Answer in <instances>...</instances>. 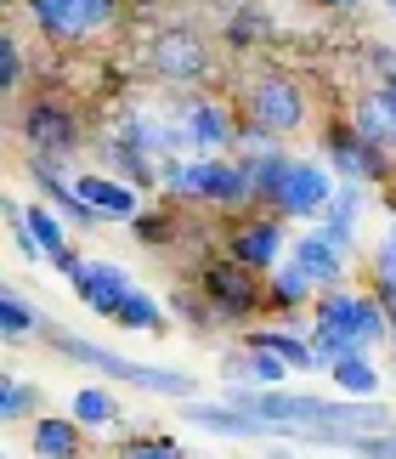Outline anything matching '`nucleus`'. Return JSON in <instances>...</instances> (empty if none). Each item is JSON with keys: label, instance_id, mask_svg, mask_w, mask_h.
<instances>
[{"label": "nucleus", "instance_id": "f257e3e1", "mask_svg": "<svg viewBox=\"0 0 396 459\" xmlns=\"http://www.w3.org/2000/svg\"><path fill=\"white\" fill-rule=\"evenodd\" d=\"M51 346L63 351V358H74L85 368H102L108 380H125V385H136V392H153V397H176V403H187L198 392V380L182 375V368H153V363H131V358H119V351H108L97 341H80V334H63V329H51L46 334Z\"/></svg>", "mask_w": 396, "mask_h": 459}, {"label": "nucleus", "instance_id": "f03ea898", "mask_svg": "<svg viewBox=\"0 0 396 459\" xmlns=\"http://www.w3.org/2000/svg\"><path fill=\"white\" fill-rule=\"evenodd\" d=\"M198 295L210 301L215 317H227V324H238V317H255L266 307V284L261 273H249L244 261H210L204 273H198Z\"/></svg>", "mask_w": 396, "mask_h": 459}, {"label": "nucleus", "instance_id": "7ed1b4c3", "mask_svg": "<svg viewBox=\"0 0 396 459\" xmlns=\"http://www.w3.org/2000/svg\"><path fill=\"white\" fill-rule=\"evenodd\" d=\"M334 193H340V176L329 165H317V159H289L283 187L272 199V216H283V221H323V210H329Z\"/></svg>", "mask_w": 396, "mask_h": 459}, {"label": "nucleus", "instance_id": "20e7f679", "mask_svg": "<svg viewBox=\"0 0 396 459\" xmlns=\"http://www.w3.org/2000/svg\"><path fill=\"white\" fill-rule=\"evenodd\" d=\"M323 148H329V170L340 176V182H351V187H380V182L396 176L391 170V153L363 143V136L351 131V119H340V126L323 131Z\"/></svg>", "mask_w": 396, "mask_h": 459}, {"label": "nucleus", "instance_id": "39448f33", "mask_svg": "<svg viewBox=\"0 0 396 459\" xmlns=\"http://www.w3.org/2000/svg\"><path fill=\"white\" fill-rule=\"evenodd\" d=\"M23 143H29V159H40V165H68L80 148V119L68 108H57V102H29Z\"/></svg>", "mask_w": 396, "mask_h": 459}, {"label": "nucleus", "instance_id": "423d86ee", "mask_svg": "<svg viewBox=\"0 0 396 459\" xmlns=\"http://www.w3.org/2000/svg\"><path fill=\"white\" fill-rule=\"evenodd\" d=\"M244 108H249V119H255L261 131H272V136H295L306 126V91L295 80H283V74H261L255 85H249Z\"/></svg>", "mask_w": 396, "mask_h": 459}, {"label": "nucleus", "instance_id": "0eeeda50", "mask_svg": "<svg viewBox=\"0 0 396 459\" xmlns=\"http://www.w3.org/2000/svg\"><path fill=\"white\" fill-rule=\"evenodd\" d=\"M170 119L187 131V148L210 153V159H221L227 148H238V119H232L227 102H210V97H182Z\"/></svg>", "mask_w": 396, "mask_h": 459}, {"label": "nucleus", "instance_id": "6e6552de", "mask_svg": "<svg viewBox=\"0 0 396 459\" xmlns=\"http://www.w3.org/2000/svg\"><path fill=\"white\" fill-rule=\"evenodd\" d=\"M148 63H153V74L170 80V85H193V80L210 74V51H204V40H198L193 29H165L153 40Z\"/></svg>", "mask_w": 396, "mask_h": 459}, {"label": "nucleus", "instance_id": "1a4fd4ad", "mask_svg": "<svg viewBox=\"0 0 396 459\" xmlns=\"http://www.w3.org/2000/svg\"><path fill=\"white\" fill-rule=\"evenodd\" d=\"M74 295H80V307H85V312H97V317H119V307L136 295V284H131V273H125L119 261H80V273H74Z\"/></svg>", "mask_w": 396, "mask_h": 459}, {"label": "nucleus", "instance_id": "9d476101", "mask_svg": "<svg viewBox=\"0 0 396 459\" xmlns=\"http://www.w3.org/2000/svg\"><path fill=\"white\" fill-rule=\"evenodd\" d=\"M232 261L249 273H272L283 261V216H244L232 227Z\"/></svg>", "mask_w": 396, "mask_h": 459}, {"label": "nucleus", "instance_id": "9b49d317", "mask_svg": "<svg viewBox=\"0 0 396 459\" xmlns=\"http://www.w3.org/2000/svg\"><path fill=\"white\" fill-rule=\"evenodd\" d=\"M193 199L210 204V210H244V204H255V199H249V182H244L238 159H198Z\"/></svg>", "mask_w": 396, "mask_h": 459}, {"label": "nucleus", "instance_id": "f8f14e48", "mask_svg": "<svg viewBox=\"0 0 396 459\" xmlns=\"http://www.w3.org/2000/svg\"><path fill=\"white\" fill-rule=\"evenodd\" d=\"M289 375H295V368L283 363L278 351H266V346H238V351H227V358H221V380L255 385V392H278Z\"/></svg>", "mask_w": 396, "mask_h": 459}, {"label": "nucleus", "instance_id": "ddd939ff", "mask_svg": "<svg viewBox=\"0 0 396 459\" xmlns=\"http://www.w3.org/2000/svg\"><path fill=\"white\" fill-rule=\"evenodd\" d=\"M74 187H80V199L97 210L102 221H136L142 216V187L131 182H119V176H74Z\"/></svg>", "mask_w": 396, "mask_h": 459}, {"label": "nucleus", "instance_id": "4468645a", "mask_svg": "<svg viewBox=\"0 0 396 459\" xmlns=\"http://www.w3.org/2000/svg\"><path fill=\"white\" fill-rule=\"evenodd\" d=\"M289 261H300L306 278H312L317 290H346L340 278H346V261H351V255H340L334 244L317 233V227H312V233H300V238L289 244Z\"/></svg>", "mask_w": 396, "mask_h": 459}, {"label": "nucleus", "instance_id": "2eb2a0df", "mask_svg": "<svg viewBox=\"0 0 396 459\" xmlns=\"http://www.w3.org/2000/svg\"><path fill=\"white\" fill-rule=\"evenodd\" d=\"M85 426L74 414H34V426H29V448L34 459H80L85 448Z\"/></svg>", "mask_w": 396, "mask_h": 459}, {"label": "nucleus", "instance_id": "dca6fc26", "mask_svg": "<svg viewBox=\"0 0 396 459\" xmlns=\"http://www.w3.org/2000/svg\"><path fill=\"white\" fill-rule=\"evenodd\" d=\"M363 295L368 290H323L317 307H312V329L351 334V341L363 346Z\"/></svg>", "mask_w": 396, "mask_h": 459}, {"label": "nucleus", "instance_id": "f3484780", "mask_svg": "<svg viewBox=\"0 0 396 459\" xmlns=\"http://www.w3.org/2000/svg\"><path fill=\"white\" fill-rule=\"evenodd\" d=\"M29 165H34V182H40V193L57 204V216H63L68 227H97V221H102L97 210L80 199V187L63 176V165H40V159H29Z\"/></svg>", "mask_w": 396, "mask_h": 459}, {"label": "nucleus", "instance_id": "a211bd4d", "mask_svg": "<svg viewBox=\"0 0 396 459\" xmlns=\"http://www.w3.org/2000/svg\"><path fill=\"white\" fill-rule=\"evenodd\" d=\"M29 23L51 34V40H85L91 29V17L80 12V0H29Z\"/></svg>", "mask_w": 396, "mask_h": 459}, {"label": "nucleus", "instance_id": "6ab92c4d", "mask_svg": "<svg viewBox=\"0 0 396 459\" xmlns=\"http://www.w3.org/2000/svg\"><path fill=\"white\" fill-rule=\"evenodd\" d=\"M182 420H193V426H204V431H221V437H266V426L255 414H244V409H232V403H182Z\"/></svg>", "mask_w": 396, "mask_h": 459}, {"label": "nucleus", "instance_id": "aec40b11", "mask_svg": "<svg viewBox=\"0 0 396 459\" xmlns=\"http://www.w3.org/2000/svg\"><path fill=\"white\" fill-rule=\"evenodd\" d=\"M312 295H323L312 278H306L300 261H278L272 273H266V307H278V312H300Z\"/></svg>", "mask_w": 396, "mask_h": 459}, {"label": "nucleus", "instance_id": "412c9836", "mask_svg": "<svg viewBox=\"0 0 396 459\" xmlns=\"http://www.w3.org/2000/svg\"><path fill=\"white\" fill-rule=\"evenodd\" d=\"M244 165V182H249V199L255 204H272L278 187H283V170H289V153H261V159H238Z\"/></svg>", "mask_w": 396, "mask_h": 459}, {"label": "nucleus", "instance_id": "4be33fe9", "mask_svg": "<svg viewBox=\"0 0 396 459\" xmlns=\"http://www.w3.org/2000/svg\"><path fill=\"white\" fill-rule=\"evenodd\" d=\"M329 375H334L340 392L357 397V403H374V397H380V368L368 363V351H351V358H340Z\"/></svg>", "mask_w": 396, "mask_h": 459}, {"label": "nucleus", "instance_id": "5701e85b", "mask_svg": "<svg viewBox=\"0 0 396 459\" xmlns=\"http://www.w3.org/2000/svg\"><path fill=\"white\" fill-rule=\"evenodd\" d=\"M244 346H266V351H278L289 368H323L317 363V351H312V341H300V334H289V329H249L244 334Z\"/></svg>", "mask_w": 396, "mask_h": 459}, {"label": "nucleus", "instance_id": "b1692460", "mask_svg": "<svg viewBox=\"0 0 396 459\" xmlns=\"http://www.w3.org/2000/svg\"><path fill=\"white\" fill-rule=\"evenodd\" d=\"M34 329L51 334V317L34 312L17 290H6V301H0V334H6V341H23V334H34Z\"/></svg>", "mask_w": 396, "mask_h": 459}, {"label": "nucleus", "instance_id": "393cba45", "mask_svg": "<svg viewBox=\"0 0 396 459\" xmlns=\"http://www.w3.org/2000/svg\"><path fill=\"white\" fill-rule=\"evenodd\" d=\"M68 414H74L85 431H102V426H114V420H119V403L108 397L102 385H80L74 403H68Z\"/></svg>", "mask_w": 396, "mask_h": 459}, {"label": "nucleus", "instance_id": "a878e982", "mask_svg": "<svg viewBox=\"0 0 396 459\" xmlns=\"http://www.w3.org/2000/svg\"><path fill=\"white\" fill-rule=\"evenodd\" d=\"M34 409H46V392L29 385V380H17V375H6V385H0V420L17 426V420H29Z\"/></svg>", "mask_w": 396, "mask_h": 459}, {"label": "nucleus", "instance_id": "bb28decb", "mask_svg": "<svg viewBox=\"0 0 396 459\" xmlns=\"http://www.w3.org/2000/svg\"><path fill=\"white\" fill-rule=\"evenodd\" d=\"M114 324L119 329H136V334H159V329H165V312H159V301H153V295H131V301H125L119 307V317H114Z\"/></svg>", "mask_w": 396, "mask_h": 459}, {"label": "nucleus", "instance_id": "cd10ccee", "mask_svg": "<svg viewBox=\"0 0 396 459\" xmlns=\"http://www.w3.org/2000/svg\"><path fill=\"white\" fill-rule=\"evenodd\" d=\"M363 187H351V182H340V193L329 199V210H323V221H334V227H351L357 233V216H363Z\"/></svg>", "mask_w": 396, "mask_h": 459}, {"label": "nucleus", "instance_id": "c85d7f7f", "mask_svg": "<svg viewBox=\"0 0 396 459\" xmlns=\"http://www.w3.org/2000/svg\"><path fill=\"white\" fill-rule=\"evenodd\" d=\"M119 459H187L176 437H125Z\"/></svg>", "mask_w": 396, "mask_h": 459}, {"label": "nucleus", "instance_id": "c756f323", "mask_svg": "<svg viewBox=\"0 0 396 459\" xmlns=\"http://www.w3.org/2000/svg\"><path fill=\"white\" fill-rule=\"evenodd\" d=\"M131 233L142 244H170L176 238V210H142V216L131 221Z\"/></svg>", "mask_w": 396, "mask_h": 459}, {"label": "nucleus", "instance_id": "7c9ffc66", "mask_svg": "<svg viewBox=\"0 0 396 459\" xmlns=\"http://www.w3.org/2000/svg\"><path fill=\"white\" fill-rule=\"evenodd\" d=\"M278 148H283V143H278L272 131H261L255 119H244V126H238V148H232V159H261V153H278Z\"/></svg>", "mask_w": 396, "mask_h": 459}, {"label": "nucleus", "instance_id": "2f4dec72", "mask_svg": "<svg viewBox=\"0 0 396 459\" xmlns=\"http://www.w3.org/2000/svg\"><path fill=\"white\" fill-rule=\"evenodd\" d=\"M266 29H272V17H266L261 6H244L238 17H232V29H227V40H232V46H238V51H244V46H255V34H266Z\"/></svg>", "mask_w": 396, "mask_h": 459}, {"label": "nucleus", "instance_id": "473e14b6", "mask_svg": "<svg viewBox=\"0 0 396 459\" xmlns=\"http://www.w3.org/2000/svg\"><path fill=\"white\" fill-rule=\"evenodd\" d=\"M193 176H198V165H187V159H165V165H159V187H165L170 199H193Z\"/></svg>", "mask_w": 396, "mask_h": 459}, {"label": "nucleus", "instance_id": "72a5a7b5", "mask_svg": "<svg viewBox=\"0 0 396 459\" xmlns=\"http://www.w3.org/2000/svg\"><path fill=\"white\" fill-rule=\"evenodd\" d=\"M374 290H380V295H396V221H391L385 244L374 250Z\"/></svg>", "mask_w": 396, "mask_h": 459}, {"label": "nucleus", "instance_id": "f704fd0d", "mask_svg": "<svg viewBox=\"0 0 396 459\" xmlns=\"http://www.w3.org/2000/svg\"><path fill=\"white\" fill-rule=\"evenodd\" d=\"M346 454L351 459H396V426L391 431H374V437H351Z\"/></svg>", "mask_w": 396, "mask_h": 459}, {"label": "nucleus", "instance_id": "c9c22d12", "mask_svg": "<svg viewBox=\"0 0 396 459\" xmlns=\"http://www.w3.org/2000/svg\"><path fill=\"white\" fill-rule=\"evenodd\" d=\"M170 312H182L193 329H204L210 317H215V312H210V301H204V295H193V290H170Z\"/></svg>", "mask_w": 396, "mask_h": 459}, {"label": "nucleus", "instance_id": "e433bc0d", "mask_svg": "<svg viewBox=\"0 0 396 459\" xmlns=\"http://www.w3.org/2000/svg\"><path fill=\"white\" fill-rule=\"evenodd\" d=\"M17 80H23V51H17V40L6 34V40H0V91H17Z\"/></svg>", "mask_w": 396, "mask_h": 459}, {"label": "nucleus", "instance_id": "4c0bfd02", "mask_svg": "<svg viewBox=\"0 0 396 459\" xmlns=\"http://www.w3.org/2000/svg\"><path fill=\"white\" fill-rule=\"evenodd\" d=\"M317 233H323V238H329V244H334V250H340V255H351V250H357V233H351V227H334V221H317Z\"/></svg>", "mask_w": 396, "mask_h": 459}, {"label": "nucleus", "instance_id": "58836bf2", "mask_svg": "<svg viewBox=\"0 0 396 459\" xmlns=\"http://www.w3.org/2000/svg\"><path fill=\"white\" fill-rule=\"evenodd\" d=\"M114 6H119V0H80V12L91 17V29H102L108 17H114Z\"/></svg>", "mask_w": 396, "mask_h": 459}, {"label": "nucleus", "instance_id": "ea45409f", "mask_svg": "<svg viewBox=\"0 0 396 459\" xmlns=\"http://www.w3.org/2000/svg\"><path fill=\"white\" fill-rule=\"evenodd\" d=\"M323 6H334V12H351V6H363V0H323Z\"/></svg>", "mask_w": 396, "mask_h": 459}, {"label": "nucleus", "instance_id": "a19ab883", "mask_svg": "<svg viewBox=\"0 0 396 459\" xmlns=\"http://www.w3.org/2000/svg\"><path fill=\"white\" fill-rule=\"evenodd\" d=\"M266 459H295V454H289V448H272V454H266Z\"/></svg>", "mask_w": 396, "mask_h": 459}, {"label": "nucleus", "instance_id": "79ce46f5", "mask_svg": "<svg viewBox=\"0 0 396 459\" xmlns=\"http://www.w3.org/2000/svg\"><path fill=\"white\" fill-rule=\"evenodd\" d=\"M391 210H396V176H391Z\"/></svg>", "mask_w": 396, "mask_h": 459}, {"label": "nucleus", "instance_id": "37998d69", "mask_svg": "<svg viewBox=\"0 0 396 459\" xmlns=\"http://www.w3.org/2000/svg\"><path fill=\"white\" fill-rule=\"evenodd\" d=\"M385 6H391V17H396V0H385Z\"/></svg>", "mask_w": 396, "mask_h": 459}]
</instances>
